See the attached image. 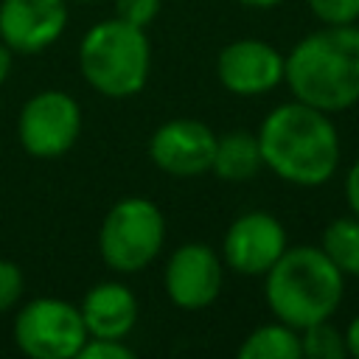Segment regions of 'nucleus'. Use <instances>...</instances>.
Instances as JSON below:
<instances>
[{"mask_svg": "<svg viewBox=\"0 0 359 359\" xmlns=\"http://www.w3.org/2000/svg\"><path fill=\"white\" fill-rule=\"evenodd\" d=\"M241 359H300V331L286 323H269L255 328L238 348Z\"/></svg>", "mask_w": 359, "mask_h": 359, "instance_id": "2eb2a0df", "label": "nucleus"}, {"mask_svg": "<svg viewBox=\"0 0 359 359\" xmlns=\"http://www.w3.org/2000/svg\"><path fill=\"white\" fill-rule=\"evenodd\" d=\"M151 50L146 28L118 17L93 25L79 45V70L84 81L107 98L137 95L149 79Z\"/></svg>", "mask_w": 359, "mask_h": 359, "instance_id": "20e7f679", "label": "nucleus"}, {"mask_svg": "<svg viewBox=\"0 0 359 359\" xmlns=\"http://www.w3.org/2000/svg\"><path fill=\"white\" fill-rule=\"evenodd\" d=\"M76 356H79V359H132V356H135V351H132L123 339L87 337Z\"/></svg>", "mask_w": 359, "mask_h": 359, "instance_id": "6ab92c4d", "label": "nucleus"}, {"mask_svg": "<svg viewBox=\"0 0 359 359\" xmlns=\"http://www.w3.org/2000/svg\"><path fill=\"white\" fill-rule=\"evenodd\" d=\"M286 56L264 39H236L222 48L216 73L233 95H264L283 81Z\"/></svg>", "mask_w": 359, "mask_h": 359, "instance_id": "6e6552de", "label": "nucleus"}, {"mask_svg": "<svg viewBox=\"0 0 359 359\" xmlns=\"http://www.w3.org/2000/svg\"><path fill=\"white\" fill-rule=\"evenodd\" d=\"M320 250L342 275L359 278V216L334 219L323 233Z\"/></svg>", "mask_w": 359, "mask_h": 359, "instance_id": "dca6fc26", "label": "nucleus"}, {"mask_svg": "<svg viewBox=\"0 0 359 359\" xmlns=\"http://www.w3.org/2000/svg\"><path fill=\"white\" fill-rule=\"evenodd\" d=\"M76 3H93V0H76Z\"/></svg>", "mask_w": 359, "mask_h": 359, "instance_id": "a878e982", "label": "nucleus"}, {"mask_svg": "<svg viewBox=\"0 0 359 359\" xmlns=\"http://www.w3.org/2000/svg\"><path fill=\"white\" fill-rule=\"evenodd\" d=\"M300 351L309 359H342L348 353L345 334H339L328 320L300 328Z\"/></svg>", "mask_w": 359, "mask_h": 359, "instance_id": "f3484780", "label": "nucleus"}, {"mask_svg": "<svg viewBox=\"0 0 359 359\" xmlns=\"http://www.w3.org/2000/svg\"><path fill=\"white\" fill-rule=\"evenodd\" d=\"M241 6H250V8H272V6H280L283 0H238Z\"/></svg>", "mask_w": 359, "mask_h": 359, "instance_id": "393cba45", "label": "nucleus"}, {"mask_svg": "<svg viewBox=\"0 0 359 359\" xmlns=\"http://www.w3.org/2000/svg\"><path fill=\"white\" fill-rule=\"evenodd\" d=\"M345 275L328 261L320 247H286L283 255L266 269V303L272 314L292 325L306 328L328 320L342 300Z\"/></svg>", "mask_w": 359, "mask_h": 359, "instance_id": "7ed1b4c3", "label": "nucleus"}, {"mask_svg": "<svg viewBox=\"0 0 359 359\" xmlns=\"http://www.w3.org/2000/svg\"><path fill=\"white\" fill-rule=\"evenodd\" d=\"M345 199H348L353 216H359V157L348 168V177H345Z\"/></svg>", "mask_w": 359, "mask_h": 359, "instance_id": "4be33fe9", "label": "nucleus"}, {"mask_svg": "<svg viewBox=\"0 0 359 359\" xmlns=\"http://www.w3.org/2000/svg\"><path fill=\"white\" fill-rule=\"evenodd\" d=\"M165 292L180 309H205L219 297L222 289V264L219 255L202 244L191 241L171 252L165 266Z\"/></svg>", "mask_w": 359, "mask_h": 359, "instance_id": "9b49d317", "label": "nucleus"}, {"mask_svg": "<svg viewBox=\"0 0 359 359\" xmlns=\"http://www.w3.org/2000/svg\"><path fill=\"white\" fill-rule=\"evenodd\" d=\"M165 241V219L151 199L126 196L109 208L98 230V252L115 272L132 275L149 266Z\"/></svg>", "mask_w": 359, "mask_h": 359, "instance_id": "39448f33", "label": "nucleus"}, {"mask_svg": "<svg viewBox=\"0 0 359 359\" xmlns=\"http://www.w3.org/2000/svg\"><path fill=\"white\" fill-rule=\"evenodd\" d=\"M309 6L325 25H348L359 20V0H309Z\"/></svg>", "mask_w": 359, "mask_h": 359, "instance_id": "a211bd4d", "label": "nucleus"}, {"mask_svg": "<svg viewBox=\"0 0 359 359\" xmlns=\"http://www.w3.org/2000/svg\"><path fill=\"white\" fill-rule=\"evenodd\" d=\"M67 25L65 0H3L0 39L11 53H39L53 45Z\"/></svg>", "mask_w": 359, "mask_h": 359, "instance_id": "f8f14e48", "label": "nucleus"}, {"mask_svg": "<svg viewBox=\"0 0 359 359\" xmlns=\"http://www.w3.org/2000/svg\"><path fill=\"white\" fill-rule=\"evenodd\" d=\"M17 348L31 359H73L87 339L81 311L59 297L25 303L14 320Z\"/></svg>", "mask_w": 359, "mask_h": 359, "instance_id": "423d86ee", "label": "nucleus"}, {"mask_svg": "<svg viewBox=\"0 0 359 359\" xmlns=\"http://www.w3.org/2000/svg\"><path fill=\"white\" fill-rule=\"evenodd\" d=\"M216 149V135L191 118H174L154 129L149 140V154L154 165L171 177H196L210 171Z\"/></svg>", "mask_w": 359, "mask_h": 359, "instance_id": "9d476101", "label": "nucleus"}, {"mask_svg": "<svg viewBox=\"0 0 359 359\" xmlns=\"http://www.w3.org/2000/svg\"><path fill=\"white\" fill-rule=\"evenodd\" d=\"M8 73H11V48L0 39V84L6 81Z\"/></svg>", "mask_w": 359, "mask_h": 359, "instance_id": "b1692460", "label": "nucleus"}, {"mask_svg": "<svg viewBox=\"0 0 359 359\" xmlns=\"http://www.w3.org/2000/svg\"><path fill=\"white\" fill-rule=\"evenodd\" d=\"M81 132V109L70 93L42 90L31 95L17 121V135L31 157L53 160L70 151Z\"/></svg>", "mask_w": 359, "mask_h": 359, "instance_id": "0eeeda50", "label": "nucleus"}, {"mask_svg": "<svg viewBox=\"0 0 359 359\" xmlns=\"http://www.w3.org/2000/svg\"><path fill=\"white\" fill-rule=\"evenodd\" d=\"M261 165H264V160H261L258 135L236 129V132H227V135L216 137L210 171L219 180H224V182H247V180H252L258 174Z\"/></svg>", "mask_w": 359, "mask_h": 359, "instance_id": "4468645a", "label": "nucleus"}, {"mask_svg": "<svg viewBox=\"0 0 359 359\" xmlns=\"http://www.w3.org/2000/svg\"><path fill=\"white\" fill-rule=\"evenodd\" d=\"M283 81L292 95L323 112H339L359 101V28L325 25L303 36L286 56Z\"/></svg>", "mask_w": 359, "mask_h": 359, "instance_id": "f03ea898", "label": "nucleus"}, {"mask_svg": "<svg viewBox=\"0 0 359 359\" xmlns=\"http://www.w3.org/2000/svg\"><path fill=\"white\" fill-rule=\"evenodd\" d=\"M258 146L264 165L300 188L328 182L339 165V137L328 112L297 98L264 118Z\"/></svg>", "mask_w": 359, "mask_h": 359, "instance_id": "f257e3e1", "label": "nucleus"}, {"mask_svg": "<svg viewBox=\"0 0 359 359\" xmlns=\"http://www.w3.org/2000/svg\"><path fill=\"white\" fill-rule=\"evenodd\" d=\"M157 14H160V0H115V17L129 25L146 28Z\"/></svg>", "mask_w": 359, "mask_h": 359, "instance_id": "aec40b11", "label": "nucleus"}, {"mask_svg": "<svg viewBox=\"0 0 359 359\" xmlns=\"http://www.w3.org/2000/svg\"><path fill=\"white\" fill-rule=\"evenodd\" d=\"M224 261L238 275H266L286 250L283 224L264 210L238 216L224 233Z\"/></svg>", "mask_w": 359, "mask_h": 359, "instance_id": "1a4fd4ad", "label": "nucleus"}, {"mask_svg": "<svg viewBox=\"0 0 359 359\" xmlns=\"http://www.w3.org/2000/svg\"><path fill=\"white\" fill-rule=\"evenodd\" d=\"M345 348H348L351 356L359 359V314L351 320V325H348V331H345Z\"/></svg>", "mask_w": 359, "mask_h": 359, "instance_id": "5701e85b", "label": "nucleus"}, {"mask_svg": "<svg viewBox=\"0 0 359 359\" xmlns=\"http://www.w3.org/2000/svg\"><path fill=\"white\" fill-rule=\"evenodd\" d=\"M81 320L87 337H109L123 339L137 323V300L129 286L118 280L95 283L81 300Z\"/></svg>", "mask_w": 359, "mask_h": 359, "instance_id": "ddd939ff", "label": "nucleus"}, {"mask_svg": "<svg viewBox=\"0 0 359 359\" xmlns=\"http://www.w3.org/2000/svg\"><path fill=\"white\" fill-rule=\"evenodd\" d=\"M22 294V272L14 261H0V311H8Z\"/></svg>", "mask_w": 359, "mask_h": 359, "instance_id": "412c9836", "label": "nucleus"}]
</instances>
